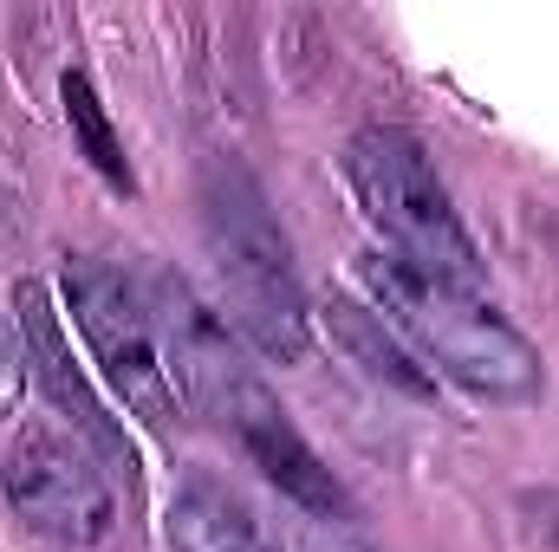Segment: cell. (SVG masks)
<instances>
[{"instance_id":"6da1fadb","label":"cell","mask_w":559,"mask_h":552,"mask_svg":"<svg viewBox=\"0 0 559 552\" xmlns=\"http://www.w3.org/2000/svg\"><path fill=\"white\" fill-rule=\"evenodd\" d=\"M358 279L371 286V299L384 305V319L411 338L429 371L455 377L462 391L488 397V404H527L540 397V351L481 299L462 286H442L397 254H358Z\"/></svg>"},{"instance_id":"7a4b0ae2","label":"cell","mask_w":559,"mask_h":552,"mask_svg":"<svg viewBox=\"0 0 559 552\" xmlns=\"http://www.w3.org/2000/svg\"><path fill=\"white\" fill-rule=\"evenodd\" d=\"M202 241H209V261H215L228 319L241 325V338L274 364H299L312 351V305L293 274V248H286L280 221L267 215V195L254 189L248 169L209 163Z\"/></svg>"},{"instance_id":"3957f363","label":"cell","mask_w":559,"mask_h":552,"mask_svg":"<svg viewBox=\"0 0 559 552\" xmlns=\"http://www.w3.org/2000/svg\"><path fill=\"white\" fill-rule=\"evenodd\" d=\"M345 182L365 202V215L378 221V235L391 241L397 261H411L423 274H436L442 286L481 292L488 267L436 176V163L423 156V143L397 124H365L358 137L345 143Z\"/></svg>"},{"instance_id":"277c9868","label":"cell","mask_w":559,"mask_h":552,"mask_svg":"<svg viewBox=\"0 0 559 552\" xmlns=\"http://www.w3.org/2000/svg\"><path fill=\"white\" fill-rule=\"evenodd\" d=\"M66 299H72V325L85 332V345H92L105 384L124 397V410L143 416L150 429H169L182 410V391L169 377V358H163V338L150 325L143 292L105 261H72Z\"/></svg>"},{"instance_id":"5b68a950","label":"cell","mask_w":559,"mask_h":552,"mask_svg":"<svg viewBox=\"0 0 559 552\" xmlns=\"http://www.w3.org/2000/svg\"><path fill=\"white\" fill-rule=\"evenodd\" d=\"M7 501L52 540L66 547H98L118 527V501L105 488V475L92 468V455L52 429H26L7 448Z\"/></svg>"},{"instance_id":"8992f818","label":"cell","mask_w":559,"mask_h":552,"mask_svg":"<svg viewBox=\"0 0 559 552\" xmlns=\"http://www.w3.org/2000/svg\"><path fill=\"white\" fill-rule=\"evenodd\" d=\"M215 416L235 429V442L248 448V461L274 481L299 514H312V520H352V494H345V481L319 461V448L293 429V416L280 410V397L254 377V371L222 397V410Z\"/></svg>"},{"instance_id":"52a82bcc","label":"cell","mask_w":559,"mask_h":552,"mask_svg":"<svg viewBox=\"0 0 559 552\" xmlns=\"http://www.w3.org/2000/svg\"><path fill=\"white\" fill-rule=\"evenodd\" d=\"M13 325H20V338H26V364L39 371V384H46V397H52V410L66 416L118 475H124V494H138V455H131V442H124V429L105 416V404L92 397V384H85V371L72 364V345H66V325H59V312H52V292L39 286V279H20L13 286Z\"/></svg>"},{"instance_id":"ba28073f","label":"cell","mask_w":559,"mask_h":552,"mask_svg":"<svg viewBox=\"0 0 559 552\" xmlns=\"http://www.w3.org/2000/svg\"><path fill=\"white\" fill-rule=\"evenodd\" d=\"M143 305H150V325L163 338V358H169L176 391L189 404H202V410H222V397L248 377V364H241L222 312H209L182 279H169V274L150 279V299Z\"/></svg>"},{"instance_id":"9c48e42d","label":"cell","mask_w":559,"mask_h":552,"mask_svg":"<svg viewBox=\"0 0 559 552\" xmlns=\"http://www.w3.org/2000/svg\"><path fill=\"white\" fill-rule=\"evenodd\" d=\"M319 319H325V338H332L371 384H384V391H397V397H417V404H436V371L411 351V338H404L384 312H371V305H358V299H332Z\"/></svg>"},{"instance_id":"30bf717a","label":"cell","mask_w":559,"mask_h":552,"mask_svg":"<svg viewBox=\"0 0 559 552\" xmlns=\"http://www.w3.org/2000/svg\"><path fill=\"white\" fill-rule=\"evenodd\" d=\"M163 540H169V552H280V540L261 527V514L202 475L176 488V501L163 514Z\"/></svg>"},{"instance_id":"8fae6325","label":"cell","mask_w":559,"mask_h":552,"mask_svg":"<svg viewBox=\"0 0 559 552\" xmlns=\"http://www.w3.org/2000/svg\"><path fill=\"white\" fill-rule=\"evenodd\" d=\"M59 105H66V124H72V137H79V149H85V163L111 182V189H138L131 182V163H124V143H118V131H111V118H105V105H98V92H92V79L85 72H66L59 79Z\"/></svg>"},{"instance_id":"7c38bea8","label":"cell","mask_w":559,"mask_h":552,"mask_svg":"<svg viewBox=\"0 0 559 552\" xmlns=\"http://www.w3.org/2000/svg\"><path fill=\"white\" fill-rule=\"evenodd\" d=\"M20 391H26V338L13 319H0V416L20 410Z\"/></svg>"},{"instance_id":"4fadbf2b","label":"cell","mask_w":559,"mask_h":552,"mask_svg":"<svg viewBox=\"0 0 559 552\" xmlns=\"http://www.w3.org/2000/svg\"><path fill=\"white\" fill-rule=\"evenodd\" d=\"M521 514H527L534 540L559 552V494H554V488H547V494H521Z\"/></svg>"}]
</instances>
